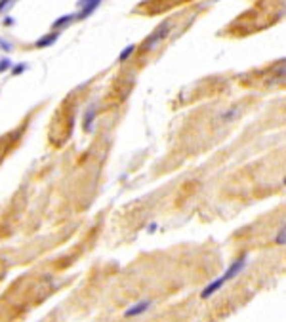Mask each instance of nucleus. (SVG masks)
Returning a JSON list of instances; mask_svg holds the SVG:
<instances>
[{
    "mask_svg": "<svg viewBox=\"0 0 286 322\" xmlns=\"http://www.w3.org/2000/svg\"><path fill=\"white\" fill-rule=\"evenodd\" d=\"M223 284H225V280H223V277H219V279H216L214 282H210L208 286L200 292V297H202V299H206V297H210L212 294H216L217 290L223 286Z\"/></svg>",
    "mask_w": 286,
    "mask_h": 322,
    "instance_id": "obj_4",
    "label": "nucleus"
},
{
    "mask_svg": "<svg viewBox=\"0 0 286 322\" xmlns=\"http://www.w3.org/2000/svg\"><path fill=\"white\" fill-rule=\"evenodd\" d=\"M244 265H246V255H241V257H239V260H237V262H235L233 265H231V267H229V269H227L225 273L221 275V277H223V280L227 282V280L235 279V277H237V275H239V273L244 269Z\"/></svg>",
    "mask_w": 286,
    "mask_h": 322,
    "instance_id": "obj_2",
    "label": "nucleus"
},
{
    "mask_svg": "<svg viewBox=\"0 0 286 322\" xmlns=\"http://www.w3.org/2000/svg\"><path fill=\"white\" fill-rule=\"evenodd\" d=\"M132 52H134V46H128V48H126V50H124V52L121 53V61L128 59V55H130Z\"/></svg>",
    "mask_w": 286,
    "mask_h": 322,
    "instance_id": "obj_9",
    "label": "nucleus"
},
{
    "mask_svg": "<svg viewBox=\"0 0 286 322\" xmlns=\"http://www.w3.org/2000/svg\"><path fill=\"white\" fill-rule=\"evenodd\" d=\"M55 38H58V35H48V36H44V38H40V40L36 42V46H38V48H46V46H50L52 42H55Z\"/></svg>",
    "mask_w": 286,
    "mask_h": 322,
    "instance_id": "obj_7",
    "label": "nucleus"
},
{
    "mask_svg": "<svg viewBox=\"0 0 286 322\" xmlns=\"http://www.w3.org/2000/svg\"><path fill=\"white\" fill-rule=\"evenodd\" d=\"M168 33H170V21H164V23H162L160 27H156L155 33H153V35L149 36L147 40L143 42V46H141V48H143V50H153V48H155V46L160 42V40H164Z\"/></svg>",
    "mask_w": 286,
    "mask_h": 322,
    "instance_id": "obj_1",
    "label": "nucleus"
},
{
    "mask_svg": "<svg viewBox=\"0 0 286 322\" xmlns=\"http://www.w3.org/2000/svg\"><path fill=\"white\" fill-rule=\"evenodd\" d=\"M75 18H77V16H63V18H60L53 23V27H61V25H65V23H71Z\"/></svg>",
    "mask_w": 286,
    "mask_h": 322,
    "instance_id": "obj_8",
    "label": "nucleus"
},
{
    "mask_svg": "<svg viewBox=\"0 0 286 322\" xmlns=\"http://www.w3.org/2000/svg\"><path fill=\"white\" fill-rule=\"evenodd\" d=\"M277 242L278 244H284V227H282V231L278 233V236H277Z\"/></svg>",
    "mask_w": 286,
    "mask_h": 322,
    "instance_id": "obj_11",
    "label": "nucleus"
},
{
    "mask_svg": "<svg viewBox=\"0 0 286 322\" xmlns=\"http://www.w3.org/2000/svg\"><path fill=\"white\" fill-rule=\"evenodd\" d=\"M94 118H95V107L92 105V107L88 109V113L84 114V130H86V132H92V124H94Z\"/></svg>",
    "mask_w": 286,
    "mask_h": 322,
    "instance_id": "obj_6",
    "label": "nucleus"
},
{
    "mask_svg": "<svg viewBox=\"0 0 286 322\" xmlns=\"http://www.w3.org/2000/svg\"><path fill=\"white\" fill-rule=\"evenodd\" d=\"M99 2L101 0H80V6H82V12L78 14V19L82 18H88L92 12H94L97 6H99Z\"/></svg>",
    "mask_w": 286,
    "mask_h": 322,
    "instance_id": "obj_5",
    "label": "nucleus"
},
{
    "mask_svg": "<svg viewBox=\"0 0 286 322\" xmlns=\"http://www.w3.org/2000/svg\"><path fill=\"white\" fill-rule=\"evenodd\" d=\"M8 4H10V0H0V12H2L4 6H8Z\"/></svg>",
    "mask_w": 286,
    "mask_h": 322,
    "instance_id": "obj_12",
    "label": "nucleus"
},
{
    "mask_svg": "<svg viewBox=\"0 0 286 322\" xmlns=\"http://www.w3.org/2000/svg\"><path fill=\"white\" fill-rule=\"evenodd\" d=\"M149 307H151V299H143V301H138L136 305H132L130 309L124 313V316H128V318H132V316H139V314H143L145 311H149Z\"/></svg>",
    "mask_w": 286,
    "mask_h": 322,
    "instance_id": "obj_3",
    "label": "nucleus"
},
{
    "mask_svg": "<svg viewBox=\"0 0 286 322\" xmlns=\"http://www.w3.org/2000/svg\"><path fill=\"white\" fill-rule=\"evenodd\" d=\"M8 67H10V61L8 59H2V61H0V73H2L4 69H8Z\"/></svg>",
    "mask_w": 286,
    "mask_h": 322,
    "instance_id": "obj_10",
    "label": "nucleus"
}]
</instances>
